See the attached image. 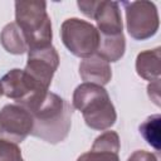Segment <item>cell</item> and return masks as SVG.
Here are the masks:
<instances>
[{"instance_id":"obj_1","label":"cell","mask_w":161,"mask_h":161,"mask_svg":"<svg viewBox=\"0 0 161 161\" xmlns=\"http://www.w3.org/2000/svg\"><path fill=\"white\" fill-rule=\"evenodd\" d=\"M33 117L31 135L49 143L62 142L72 125V107L60 96L47 92L25 107Z\"/></svg>"},{"instance_id":"obj_2","label":"cell","mask_w":161,"mask_h":161,"mask_svg":"<svg viewBox=\"0 0 161 161\" xmlns=\"http://www.w3.org/2000/svg\"><path fill=\"white\" fill-rule=\"evenodd\" d=\"M73 107L82 112L88 127L104 131L112 127L117 114L107 91L98 84L82 83L73 93Z\"/></svg>"},{"instance_id":"obj_3","label":"cell","mask_w":161,"mask_h":161,"mask_svg":"<svg viewBox=\"0 0 161 161\" xmlns=\"http://www.w3.org/2000/svg\"><path fill=\"white\" fill-rule=\"evenodd\" d=\"M15 23L25 38L28 50L52 44V23L44 1H16Z\"/></svg>"},{"instance_id":"obj_4","label":"cell","mask_w":161,"mask_h":161,"mask_svg":"<svg viewBox=\"0 0 161 161\" xmlns=\"http://www.w3.org/2000/svg\"><path fill=\"white\" fill-rule=\"evenodd\" d=\"M60 35L63 44L75 57L84 59L94 55L97 52L99 33L94 25L86 20L78 18L64 20L60 28Z\"/></svg>"},{"instance_id":"obj_5","label":"cell","mask_w":161,"mask_h":161,"mask_svg":"<svg viewBox=\"0 0 161 161\" xmlns=\"http://www.w3.org/2000/svg\"><path fill=\"white\" fill-rule=\"evenodd\" d=\"M128 34L137 40H145L158 29V13L151 1H125Z\"/></svg>"},{"instance_id":"obj_6","label":"cell","mask_w":161,"mask_h":161,"mask_svg":"<svg viewBox=\"0 0 161 161\" xmlns=\"http://www.w3.org/2000/svg\"><path fill=\"white\" fill-rule=\"evenodd\" d=\"M0 87L4 96L14 99L21 107H26L48 92L24 69H11L8 72L0 79Z\"/></svg>"},{"instance_id":"obj_7","label":"cell","mask_w":161,"mask_h":161,"mask_svg":"<svg viewBox=\"0 0 161 161\" xmlns=\"http://www.w3.org/2000/svg\"><path fill=\"white\" fill-rule=\"evenodd\" d=\"M80 11L94 19L97 23V30L103 35H114L122 33V18L118 3L116 1H93L80 0L77 3Z\"/></svg>"},{"instance_id":"obj_8","label":"cell","mask_w":161,"mask_h":161,"mask_svg":"<svg viewBox=\"0 0 161 161\" xmlns=\"http://www.w3.org/2000/svg\"><path fill=\"white\" fill-rule=\"evenodd\" d=\"M33 117L28 109L19 104H6L0 111V138L20 143L31 135Z\"/></svg>"},{"instance_id":"obj_9","label":"cell","mask_w":161,"mask_h":161,"mask_svg":"<svg viewBox=\"0 0 161 161\" xmlns=\"http://www.w3.org/2000/svg\"><path fill=\"white\" fill-rule=\"evenodd\" d=\"M59 65V55L50 44L28 50V62L24 70L30 74L42 87L49 88L53 75Z\"/></svg>"},{"instance_id":"obj_10","label":"cell","mask_w":161,"mask_h":161,"mask_svg":"<svg viewBox=\"0 0 161 161\" xmlns=\"http://www.w3.org/2000/svg\"><path fill=\"white\" fill-rule=\"evenodd\" d=\"M79 74L84 83H92L98 86L107 84L112 78V70L109 63L98 55L84 58L79 64Z\"/></svg>"},{"instance_id":"obj_11","label":"cell","mask_w":161,"mask_h":161,"mask_svg":"<svg viewBox=\"0 0 161 161\" xmlns=\"http://www.w3.org/2000/svg\"><path fill=\"white\" fill-rule=\"evenodd\" d=\"M136 70L137 74L146 80L153 82L160 79V74H161L160 48L138 53L136 58Z\"/></svg>"},{"instance_id":"obj_12","label":"cell","mask_w":161,"mask_h":161,"mask_svg":"<svg viewBox=\"0 0 161 161\" xmlns=\"http://www.w3.org/2000/svg\"><path fill=\"white\" fill-rule=\"evenodd\" d=\"M126 42L123 33L114 35H103L99 34V43L96 52V55L101 57L108 63L119 60L125 54Z\"/></svg>"},{"instance_id":"obj_13","label":"cell","mask_w":161,"mask_h":161,"mask_svg":"<svg viewBox=\"0 0 161 161\" xmlns=\"http://www.w3.org/2000/svg\"><path fill=\"white\" fill-rule=\"evenodd\" d=\"M0 42L4 49L11 54H23L28 52L25 38L15 21L9 23L4 26L0 34Z\"/></svg>"},{"instance_id":"obj_14","label":"cell","mask_w":161,"mask_h":161,"mask_svg":"<svg viewBox=\"0 0 161 161\" xmlns=\"http://www.w3.org/2000/svg\"><path fill=\"white\" fill-rule=\"evenodd\" d=\"M161 126V117L160 114H152L147 117L140 125V133L151 145L156 151L160 150V127Z\"/></svg>"},{"instance_id":"obj_15","label":"cell","mask_w":161,"mask_h":161,"mask_svg":"<svg viewBox=\"0 0 161 161\" xmlns=\"http://www.w3.org/2000/svg\"><path fill=\"white\" fill-rule=\"evenodd\" d=\"M119 147H121V145H119L118 133L114 131H106L94 140L91 150L118 153Z\"/></svg>"},{"instance_id":"obj_16","label":"cell","mask_w":161,"mask_h":161,"mask_svg":"<svg viewBox=\"0 0 161 161\" xmlns=\"http://www.w3.org/2000/svg\"><path fill=\"white\" fill-rule=\"evenodd\" d=\"M0 161H24L19 146L0 138Z\"/></svg>"},{"instance_id":"obj_17","label":"cell","mask_w":161,"mask_h":161,"mask_svg":"<svg viewBox=\"0 0 161 161\" xmlns=\"http://www.w3.org/2000/svg\"><path fill=\"white\" fill-rule=\"evenodd\" d=\"M77 161H119V158H118V153L91 150L89 152L80 155L77 158Z\"/></svg>"},{"instance_id":"obj_18","label":"cell","mask_w":161,"mask_h":161,"mask_svg":"<svg viewBox=\"0 0 161 161\" xmlns=\"http://www.w3.org/2000/svg\"><path fill=\"white\" fill-rule=\"evenodd\" d=\"M147 93H148V97L151 98V101L156 106H160V79L153 80L148 84Z\"/></svg>"},{"instance_id":"obj_19","label":"cell","mask_w":161,"mask_h":161,"mask_svg":"<svg viewBox=\"0 0 161 161\" xmlns=\"http://www.w3.org/2000/svg\"><path fill=\"white\" fill-rule=\"evenodd\" d=\"M127 161H157V157L151 152H147L145 150H138L135 151L127 158Z\"/></svg>"},{"instance_id":"obj_20","label":"cell","mask_w":161,"mask_h":161,"mask_svg":"<svg viewBox=\"0 0 161 161\" xmlns=\"http://www.w3.org/2000/svg\"><path fill=\"white\" fill-rule=\"evenodd\" d=\"M3 96V91H1V87H0V97Z\"/></svg>"}]
</instances>
